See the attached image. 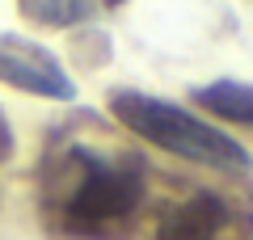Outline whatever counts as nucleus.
<instances>
[{"instance_id":"1","label":"nucleus","mask_w":253,"mask_h":240,"mask_svg":"<svg viewBox=\"0 0 253 240\" xmlns=\"http://www.w3.org/2000/svg\"><path fill=\"white\" fill-rule=\"evenodd\" d=\"M110 114L126 131H135L144 143H152L161 152H173L181 160H194V164H207V169H219V173H249L253 169L245 143H236L232 135L194 118L190 110L173 106V101L123 89L110 97Z\"/></svg>"},{"instance_id":"2","label":"nucleus","mask_w":253,"mask_h":240,"mask_svg":"<svg viewBox=\"0 0 253 240\" xmlns=\"http://www.w3.org/2000/svg\"><path fill=\"white\" fill-rule=\"evenodd\" d=\"M72 164H76V177H72V194L63 202V219L72 228H101V223H114L139 206L144 177L131 160L76 148Z\"/></svg>"},{"instance_id":"3","label":"nucleus","mask_w":253,"mask_h":240,"mask_svg":"<svg viewBox=\"0 0 253 240\" xmlns=\"http://www.w3.org/2000/svg\"><path fill=\"white\" fill-rule=\"evenodd\" d=\"M0 84H13L21 93H34L46 101H72L76 84L59 59L42 42L26 34H0Z\"/></svg>"},{"instance_id":"4","label":"nucleus","mask_w":253,"mask_h":240,"mask_svg":"<svg viewBox=\"0 0 253 240\" xmlns=\"http://www.w3.org/2000/svg\"><path fill=\"white\" fill-rule=\"evenodd\" d=\"M224 223H228V206L215 194H194L161 219L156 240H219Z\"/></svg>"},{"instance_id":"5","label":"nucleus","mask_w":253,"mask_h":240,"mask_svg":"<svg viewBox=\"0 0 253 240\" xmlns=\"http://www.w3.org/2000/svg\"><path fill=\"white\" fill-rule=\"evenodd\" d=\"M194 101L203 110H211L215 118L253 126V84L249 80H211V84H199Z\"/></svg>"},{"instance_id":"6","label":"nucleus","mask_w":253,"mask_h":240,"mask_svg":"<svg viewBox=\"0 0 253 240\" xmlns=\"http://www.w3.org/2000/svg\"><path fill=\"white\" fill-rule=\"evenodd\" d=\"M101 0H17V9L26 13L30 21L38 26H51V30H68V26H81L97 13Z\"/></svg>"},{"instance_id":"7","label":"nucleus","mask_w":253,"mask_h":240,"mask_svg":"<svg viewBox=\"0 0 253 240\" xmlns=\"http://www.w3.org/2000/svg\"><path fill=\"white\" fill-rule=\"evenodd\" d=\"M13 152V126H9V118H4V110H0V160Z\"/></svg>"},{"instance_id":"8","label":"nucleus","mask_w":253,"mask_h":240,"mask_svg":"<svg viewBox=\"0 0 253 240\" xmlns=\"http://www.w3.org/2000/svg\"><path fill=\"white\" fill-rule=\"evenodd\" d=\"M110 4H126V0H110Z\"/></svg>"}]
</instances>
